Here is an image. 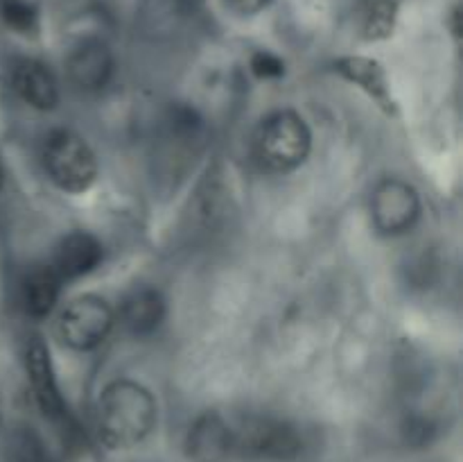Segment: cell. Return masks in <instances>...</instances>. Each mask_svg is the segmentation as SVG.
<instances>
[{
  "label": "cell",
  "mask_w": 463,
  "mask_h": 462,
  "mask_svg": "<svg viewBox=\"0 0 463 462\" xmlns=\"http://www.w3.org/2000/svg\"><path fill=\"white\" fill-rule=\"evenodd\" d=\"M156 426V401L145 385L118 379L98 401V433L109 448H131Z\"/></svg>",
  "instance_id": "6da1fadb"
},
{
  "label": "cell",
  "mask_w": 463,
  "mask_h": 462,
  "mask_svg": "<svg viewBox=\"0 0 463 462\" xmlns=\"http://www.w3.org/2000/svg\"><path fill=\"white\" fill-rule=\"evenodd\" d=\"M312 148V131L297 111H274L258 125L253 154L271 172H289L301 166Z\"/></svg>",
  "instance_id": "7a4b0ae2"
},
{
  "label": "cell",
  "mask_w": 463,
  "mask_h": 462,
  "mask_svg": "<svg viewBox=\"0 0 463 462\" xmlns=\"http://www.w3.org/2000/svg\"><path fill=\"white\" fill-rule=\"evenodd\" d=\"M43 168L50 181L66 193H84L98 179L95 152L71 130H57L45 139Z\"/></svg>",
  "instance_id": "3957f363"
},
{
  "label": "cell",
  "mask_w": 463,
  "mask_h": 462,
  "mask_svg": "<svg viewBox=\"0 0 463 462\" xmlns=\"http://www.w3.org/2000/svg\"><path fill=\"white\" fill-rule=\"evenodd\" d=\"M233 428V453L249 460L288 462L301 453L303 442L289 421L276 417H244Z\"/></svg>",
  "instance_id": "277c9868"
},
{
  "label": "cell",
  "mask_w": 463,
  "mask_h": 462,
  "mask_svg": "<svg viewBox=\"0 0 463 462\" xmlns=\"http://www.w3.org/2000/svg\"><path fill=\"white\" fill-rule=\"evenodd\" d=\"M116 313L107 299L98 294H80L57 317V335L75 351H90L99 347L113 329Z\"/></svg>",
  "instance_id": "5b68a950"
},
{
  "label": "cell",
  "mask_w": 463,
  "mask_h": 462,
  "mask_svg": "<svg viewBox=\"0 0 463 462\" xmlns=\"http://www.w3.org/2000/svg\"><path fill=\"white\" fill-rule=\"evenodd\" d=\"M371 220L384 236H401L410 231L420 217L419 190L402 179L380 181L371 195Z\"/></svg>",
  "instance_id": "8992f818"
},
{
  "label": "cell",
  "mask_w": 463,
  "mask_h": 462,
  "mask_svg": "<svg viewBox=\"0 0 463 462\" xmlns=\"http://www.w3.org/2000/svg\"><path fill=\"white\" fill-rule=\"evenodd\" d=\"M25 367H27V379H30L32 394L48 419L61 421L66 417V403H63L61 392H59L57 376H54L52 358H50L48 347L41 338H34L27 344L25 351Z\"/></svg>",
  "instance_id": "52a82bcc"
},
{
  "label": "cell",
  "mask_w": 463,
  "mask_h": 462,
  "mask_svg": "<svg viewBox=\"0 0 463 462\" xmlns=\"http://www.w3.org/2000/svg\"><path fill=\"white\" fill-rule=\"evenodd\" d=\"M185 453L193 462H226L233 456V428L217 412H203L190 426Z\"/></svg>",
  "instance_id": "ba28073f"
},
{
  "label": "cell",
  "mask_w": 463,
  "mask_h": 462,
  "mask_svg": "<svg viewBox=\"0 0 463 462\" xmlns=\"http://www.w3.org/2000/svg\"><path fill=\"white\" fill-rule=\"evenodd\" d=\"M68 77L86 93L104 89L113 75V54L99 39H86L68 54Z\"/></svg>",
  "instance_id": "9c48e42d"
},
{
  "label": "cell",
  "mask_w": 463,
  "mask_h": 462,
  "mask_svg": "<svg viewBox=\"0 0 463 462\" xmlns=\"http://www.w3.org/2000/svg\"><path fill=\"white\" fill-rule=\"evenodd\" d=\"M102 243L93 234H89V231H72V234L63 236L59 240L50 267L57 272L61 281H72L93 272L99 265V261H102Z\"/></svg>",
  "instance_id": "30bf717a"
},
{
  "label": "cell",
  "mask_w": 463,
  "mask_h": 462,
  "mask_svg": "<svg viewBox=\"0 0 463 462\" xmlns=\"http://www.w3.org/2000/svg\"><path fill=\"white\" fill-rule=\"evenodd\" d=\"M14 91L30 107L50 111L59 102V84L54 72L39 59H18L12 66Z\"/></svg>",
  "instance_id": "8fae6325"
},
{
  "label": "cell",
  "mask_w": 463,
  "mask_h": 462,
  "mask_svg": "<svg viewBox=\"0 0 463 462\" xmlns=\"http://www.w3.org/2000/svg\"><path fill=\"white\" fill-rule=\"evenodd\" d=\"M163 317H165V299L149 285L131 290L120 306L122 324L134 335H149L161 326Z\"/></svg>",
  "instance_id": "7c38bea8"
},
{
  "label": "cell",
  "mask_w": 463,
  "mask_h": 462,
  "mask_svg": "<svg viewBox=\"0 0 463 462\" xmlns=\"http://www.w3.org/2000/svg\"><path fill=\"white\" fill-rule=\"evenodd\" d=\"M335 71L346 77L348 82L360 86L362 91H366L389 113H396V104L389 95L387 75H384L383 66L378 62L369 57H342L335 62Z\"/></svg>",
  "instance_id": "4fadbf2b"
},
{
  "label": "cell",
  "mask_w": 463,
  "mask_h": 462,
  "mask_svg": "<svg viewBox=\"0 0 463 462\" xmlns=\"http://www.w3.org/2000/svg\"><path fill=\"white\" fill-rule=\"evenodd\" d=\"M61 284L57 272L48 265H39L25 276L23 284V299H25V308L30 315L45 317L57 303L59 293H61Z\"/></svg>",
  "instance_id": "5bb4252c"
},
{
  "label": "cell",
  "mask_w": 463,
  "mask_h": 462,
  "mask_svg": "<svg viewBox=\"0 0 463 462\" xmlns=\"http://www.w3.org/2000/svg\"><path fill=\"white\" fill-rule=\"evenodd\" d=\"M398 3L396 0H371L364 14V36L369 41L387 39L396 27Z\"/></svg>",
  "instance_id": "9a60e30c"
},
{
  "label": "cell",
  "mask_w": 463,
  "mask_h": 462,
  "mask_svg": "<svg viewBox=\"0 0 463 462\" xmlns=\"http://www.w3.org/2000/svg\"><path fill=\"white\" fill-rule=\"evenodd\" d=\"M0 16L16 32H32L36 27V9L27 0H0Z\"/></svg>",
  "instance_id": "2e32d148"
},
{
  "label": "cell",
  "mask_w": 463,
  "mask_h": 462,
  "mask_svg": "<svg viewBox=\"0 0 463 462\" xmlns=\"http://www.w3.org/2000/svg\"><path fill=\"white\" fill-rule=\"evenodd\" d=\"M249 66H251L253 75L260 77V80H276V77H280L285 72L283 59L276 57L269 50H258V53H253Z\"/></svg>",
  "instance_id": "e0dca14e"
},
{
  "label": "cell",
  "mask_w": 463,
  "mask_h": 462,
  "mask_svg": "<svg viewBox=\"0 0 463 462\" xmlns=\"http://www.w3.org/2000/svg\"><path fill=\"white\" fill-rule=\"evenodd\" d=\"M226 7L233 9L235 14H242V16H253V14L262 12L271 0H224Z\"/></svg>",
  "instance_id": "ac0fdd59"
},
{
  "label": "cell",
  "mask_w": 463,
  "mask_h": 462,
  "mask_svg": "<svg viewBox=\"0 0 463 462\" xmlns=\"http://www.w3.org/2000/svg\"><path fill=\"white\" fill-rule=\"evenodd\" d=\"M5 184V166H3V159H0V188Z\"/></svg>",
  "instance_id": "d6986e66"
},
{
  "label": "cell",
  "mask_w": 463,
  "mask_h": 462,
  "mask_svg": "<svg viewBox=\"0 0 463 462\" xmlns=\"http://www.w3.org/2000/svg\"><path fill=\"white\" fill-rule=\"evenodd\" d=\"M0 428H3V397H0Z\"/></svg>",
  "instance_id": "ffe728a7"
}]
</instances>
